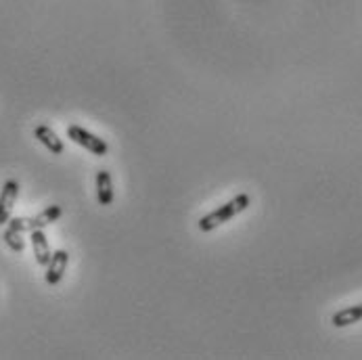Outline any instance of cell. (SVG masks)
<instances>
[{
  "instance_id": "1",
  "label": "cell",
  "mask_w": 362,
  "mask_h": 360,
  "mask_svg": "<svg viewBox=\"0 0 362 360\" xmlns=\"http://www.w3.org/2000/svg\"><path fill=\"white\" fill-rule=\"evenodd\" d=\"M249 203H251V197H249L247 193H239V195H235L229 203H225V205H220L218 209H213V211L205 214L203 218L199 220L197 227H199V231L209 233L211 229H216V227H220V225L233 220L237 214L245 211V209L249 207Z\"/></svg>"
},
{
  "instance_id": "2",
  "label": "cell",
  "mask_w": 362,
  "mask_h": 360,
  "mask_svg": "<svg viewBox=\"0 0 362 360\" xmlns=\"http://www.w3.org/2000/svg\"><path fill=\"white\" fill-rule=\"evenodd\" d=\"M67 136H69L71 140H74L76 145L88 149V151H90L93 155H97V158H103V155L109 153V145H107V142H105L103 138L90 134L88 130H84V128H80V126H76V124H71V126L67 128Z\"/></svg>"
},
{
  "instance_id": "3",
  "label": "cell",
  "mask_w": 362,
  "mask_h": 360,
  "mask_svg": "<svg viewBox=\"0 0 362 360\" xmlns=\"http://www.w3.org/2000/svg\"><path fill=\"white\" fill-rule=\"evenodd\" d=\"M19 195V182L17 180H7L3 191H0V225H7L11 218L13 205Z\"/></svg>"
},
{
  "instance_id": "4",
  "label": "cell",
  "mask_w": 362,
  "mask_h": 360,
  "mask_svg": "<svg viewBox=\"0 0 362 360\" xmlns=\"http://www.w3.org/2000/svg\"><path fill=\"white\" fill-rule=\"evenodd\" d=\"M67 264H69V254H67L65 249H57V252L50 256V262L46 264V274H44V278H46V283H48L50 287H55V285L61 283Z\"/></svg>"
},
{
  "instance_id": "5",
  "label": "cell",
  "mask_w": 362,
  "mask_h": 360,
  "mask_svg": "<svg viewBox=\"0 0 362 360\" xmlns=\"http://www.w3.org/2000/svg\"><path fill=\"white\" fill-rule=\"evenodd\" d=\"M61 205H48L46 209H42L38 216H34V218H23L26 222V231H34V229H44L53 222H57L61 218Z\"/></svg>"
},
{
  "instance_id": "6",
  "label": "cell",
  "mask_w": 362,
  "mask_h": 360,
  "mask_svg": "<svg viewBox=\"0 0 362 360\" xmlns=\"http://www.w3.org/2000/svg\"><path fill=\"white\" fill-rule=\"evenodd\" d=\"M30 241H32V249H34V256H36V262L40 266H46L50 262V247H48V241H46V235L42 229H34L30 231Z\"/></svg>"
},
{
  "instance_id": "7",
  "label": "cell",
  "mask_w": 362,
  "mask_h": 360,
  "mask_svg": "<svg viewBox=\"0 0 362 360\" xmlns=\"http://www.w3.org/2000/svg\"><path fill=\"white\" fill-rule=\"evenodd\" d=\"M34 134H36V138L42 142V145H44V147H46L50 153L61 155V153L65 151V147H63L61 138L55 134V130H53V128H48V126H44V124H40V126H36Z\"/></svg>"
},
{
  "instance_id": "8",
  "label": "cell",
  "mask_w": 362,
  "mask_h": 360,
  "mask_svg": "<svg viewBox=\"0 0 362 360\" xmlns=\"http://www.w3.org/2000/svg\"><path fill=\"white\" fill-rule=\"evenodd\" d=\"M362 321V304H356V306H350V308H343L339 312L333 314L331 323L333 327L337 329H343V327H350V325H356Z\"/></svg>"
},
{
  "instance_id": "9",
  "label": "cell",
  "mask_w": 362,
  "mask_h": 360,
  "mask_svg": "<svg viewBox=\"0 0 362 360\" xmlns=\"http://www.w3.org/2000/svg\"><path fill=\"white\" fill-rule=\"evenodd\" d=\"M113 182H111V174L107 170H101L97 174V199L101 205H111L113 203Z\"/></svg>"
},
{
  "instance_id": "10",
  "label": "cell",
  "mask_w": 362,
  "mask_h": 360,
  "mask_svg": "<svg viewBox=\"0 0 362 360\" xmlns=\"http://www.w3.org/2000/svg\"><path fill=\"white\" fill-rule=\"evenodd\" d=\"M21 231H17V229H13V227H7V231H5V235H3V239H5V243L15 252V254H21L23 249H26V241L21 239Z\"/></svg>"
}]
</instances>
